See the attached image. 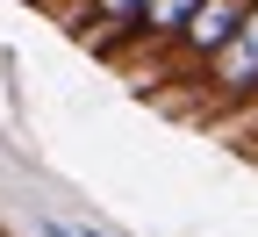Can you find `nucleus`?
<instances>
[{
	"mask_svg": "<svg viewBox=\"0 0 258 237\" xmlns=\"http://www.w3.org/2000/svg\"><path fill=\"white\" fill-rule=\"evenodd\" d=\"M244 8H251V0H201V8L186 15V29H179L172 43H165V58H172V72H201V65H208V58H215L222 43L237 36V22H244Z\"/></svg>",
	"mask_w": 258,
	"mask_h": 237,
	"instance_id": "obj_2",
	"label": "nucleus"
},
{
	"mask_svg": "<svg viewBox=\"0 0 258 237\" xmlns=\"http://www.w3.org/2000/svg\"><path fill=\"white\" fill-rule=\"evenodd\" d=\"M64 8H72V0H64Z\"/></svg>",
	"mask_w": 258,
	"mask_h": 237,
	"instance_id": "obj_5",
	"label": "nucleus"
},
{
	"mask_svg": "<svg viewBox=\"0 0 258 237\" xmlns=\"http://www.w3.org/2000/svg\"><path fill=\"white\" fill-rule=\"evenodd\" d=\"M144 0H72V29L86 43H101L108 29H129V15H137Z\"/></svg>",
	"mask_w": 258,
	"mask_h": 237,
	"instance_id": "obj_3",
	"label": "nucleus"
},
{
	"mask_svg": "<svg viewBox=\"0 0 258 237\" xmlns=\"http://www.w3.org/2000/svg\"><path fill=\"white\" fill-rule=\"evenodd\" d=\"M79 237H115V230H101V223H79Z\"/></svg>",
	"mask_w": 258,
	"mask_h": 237,
	"instance_id": "obj_4",
	"label": "nucleus"
},
{
	"mask_svg": "<svg viewBox=\"0 0 258 237\" xmlns=\"http://www.w3.org/2000/svg\"><path fill=\"white\" fill-rule=\"evenodd\" d=\"M194 79H201V93H208V108H215V115L251 108V101H258V0L244 8L237 36L222 43V51H215V58H208Z\"/></svg>",
	"mask_w": 258,
	"mask_h": 237,
	"instance_id": "obj_1",
	"label": "nucleus"
}]
</instances>
